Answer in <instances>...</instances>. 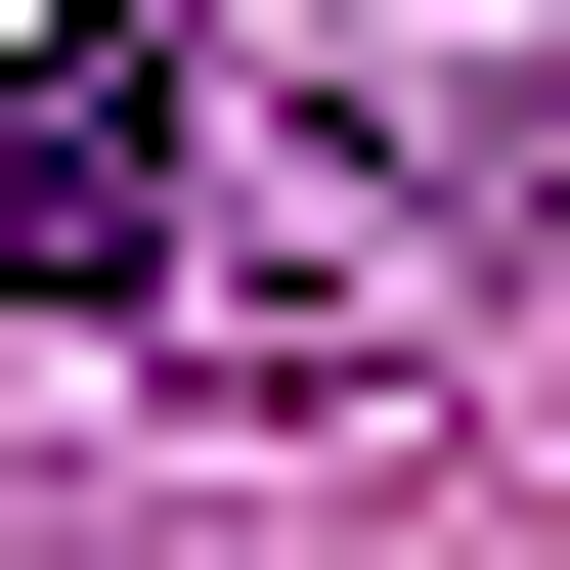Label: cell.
Here are the masks:
<instances>
[{
	"instance_id": "7a4b0ae2",
	"label": "cell",
	"mask_w": 570,
	"mask_h": 570,
	"mask_svg": "<svg viewBox=\"0 0 570 570\" xmlns=\"http://www.w3.org/2000/svg\"><path fill=\"white\" fill-rule=\"evenodd\" d=\"M439 307H483V176H439V132H264V88H219V264H176V352H219V395H395Z\"/></svg>"
},
{
	"instance_id": "6da1fadb",
	"label": "cell",
	"mask_w": 570,
	"mask_h": 570,
	"mask_svg": "<svg viewBox=\"0 0 570 570\" xmlns=\"http://www.w3.org/2000/svg\"><path fill=\"white\" fill-rule=\"evenodd\" d=\"M176 264H219V45L176 0H0V307L176 352Z\"/></svg>"
}]
</instances>
